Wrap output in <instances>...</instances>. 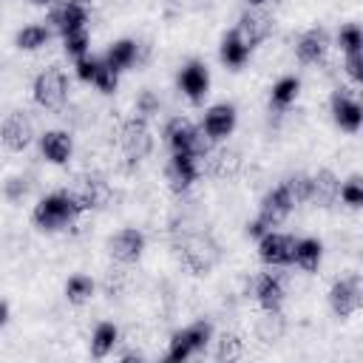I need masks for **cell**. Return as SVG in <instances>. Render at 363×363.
<instances>
[{"instance_id": "cell-1", "label": "cell", "mask_w": 363, "mask_h": 363, "mask_svg": "<svg viewBox=\"0 0 363 363\" xmlns=\"http://www.w3.org/2000/svg\"><path fill=\"white\" fill-rule=\"evenodd\" d=\"M79 213H82V207L74 199V193H51V196L37 201L31 218H34V224L40 230L54 233V230H62V227L74 224L79 218Z\"/></svg>"}, {"instance_id": "cell-2", "label": "cell", "mask_w": 363, "mask_h": 363, "mask_svg": "<svg viewBox=\"0 0 363 363\" xmlns=\"http://www.w3.org/2000/svg\"><path fill=\"white\" fill-rule=\"evenodd\" d=\"M164 139L173 147V153H193L196 159H207L210 156V142L213 139L204 133V128H196L182 116L167 122Z\"/></svg>"}, {"instance_id": "cell-3", "label": "cell", "mask_w": 363, "mask_h": 363, "mask_svg": "<svg viewBox=\"0 0 363 363\" xmlns=\"http://www.w3.org/2000/svg\"><path fill=\"white\" fill-rule=\"evenodd\" d=\"M329 303L335 309L337 318H349L360 309L363 303V284H360V275H346V278H337L329 289Z\"/></svg>"}, {"instance_id": "cell-4", "label": "cell", "mask_w": 363, "mask_h": 363, "mask_svg": "<svg viewBox=\"0 0 363 363\" xmlns=\"http://www.w3.org/2000/svg\"><path fill=\"white\" fill-rule=\"evenodd\" d=\"M119 147H122V153L130 162H142L150 153V147H153V136H150L147 122L145 119H136V116L128 119L122 125V130H119Z\"/></svg>"}, {"instance_id": "cell-5", "label": "cell", "mask_w": 363, "mask_h": 363, "mask_svg": "<svg viewBox=\"0 0 363 363\" xmlns=\"http://www.w3.org/2000/svg\"><path fill=\"white\" fill-rule=\"evenodd\" d=\"M68 96V79L60 68H45L34 79V99L40 108H60Z\"/></svg>"}, {"instance_id": "cell-6", "label": "cell", "mask_w": 363, "mask_h": 363, "mask_svg": "<svg viewBox=\"0 0 363 363\" xmlns=\"http://www.w3.org/2000/svg\"><path fill=\"white\" fill-rule=\"evenodd\" d=\"M182 255H184V264L196 272V275H204V272H210L213 267H216V261H218V247H216V241L210 238V235H190L187 241H184V247H182Z\"/></svg>"}, {"instance_id": "cell-7", "label": "cell", "mask_w": 363, "mask_h": 363, "mask_svg": "<svg viewBox=\"0 0 363 363\" xmlns=\"http://www.w3.org/2000/svg\"><path fill=\"white\" fill-rule=\"evenodd\" d=\"M292 252H295V238L286 235V233H275V230H267L261 238H258V255L264 264L269 267H284L292 261Z\"/></svg>"}, {"instance_id": "cell-8", "label": "cell", "mask_w": 363, "mask_h": 363, "mask_svg": "<svg viewBox=\"0 0 363 363\" xmlns=\"http://www.w3.org/2000/svg\"><path fill=\"white\" fill-rule=\"evenodd\" d=\"M0 139H3V145H6L9 150H26V147L31 145V139H34V125H31V119H28L23 111L9 113V116L3 119V125H0Z\"/></svg>"}, {"instance_id": "cell-9", "label": "cell", "mask_w": 363, "mask_h": 363, "mask_svg": "<svg viewBox=\"0 0 363 363\" xmlns=\"http://www.w3.org/2000/svg\"><path fill=\"white\" fill-rule=\"evenodd\" d=\"M71 193H74V199L79 201L82 210H99L111 199V187L102 176H82Z\"/></svg>"}, {"instance_id": "cell-10", "label": "cell", "mask_w": 363, "mask_h": 363, "mask_svg": "<svg viewBox=\"0 0 363 363\" xmlns=\"http://www.w3.org/2000/svg\"><path fill=\"white\" fill-rule=\"evenodd\" d=\"M88 14H91V9L85 0H65L51 11V23L60 34H68L74 28H85Z\"/></svg>"}, {"instance_id": "cell-11", "label": "cell", "mask_w": 363, "mask_h": 363, "mask_svg": "<svg viewBox=\"0 0 363 363\" xmlns=\"http://www.w3.org/2000/svg\"><path fill=\"white\" fill-rule=\"evenodd\" d=\"M108 247H111V255H113L116 261L133 264V261L142 255V250H145V235H142L139 230H133V227H125V230H119V233L108 241Z\"/></svg>"}, {"instance_id": "cell-12", "label": "cell", "mask_w": 363, "mask_h": 363, "mask_svg": "<svg viewBox=\"0 0 363 363\" xmlns=\"http://www.w3.org/2000/svg\"><path fill=\"white\" fill-rule=\"evenodd\" d=\"M269 31H272V20L264 11H247V14H241V20L235 26V34L247 43V48L264 43L269 37Z\"/></svg>"}, {"instance_id": "cell-13", "label": "cell", "mask_w": 363, "mask_h": 363, "mask_svg": "<svg viewBox=\"0 0 363 363\" xmlns=\"http://www.w3.org/2000/svg\"><path fill=\"white\" fill-rule=\"evenodd\" d=\"M199 176V159L193 153H173L170 164H167V182L173 190H187Z\"/></svg>"}, {"instance_id": "cell-14", "label": "cell", "mask_w": 363, "mask_h": 363, "mask_svg": "<svg viewBox=\"0 0 363 363\" xmlns=\"http://www.w3.org/2000/svg\"><path fill=\"white\" fill-rule=\"evenodd\" d=\"M179 85L190 102H201L207 96V88H210V74L201 62H187L179 74Z\"/></svg>"}, {"instance_id": "cell-15", "label": "cell", "mask_w": 363, "mask_h": 363, "mask_svg": "<svg viewBox=\"0 0 363 363\" xmlns=\"http://www.w3.org/2000/svg\"><path fill=\"white\" fill-rule=\"evenodd\" d=\"M332 116H335V122H337L343 130H349V133L360 130V122H363L360 102L352 99L346 91H337V94L332 96Z\"/></svg>"}, {"instance_id": "cell-16", "label": "cell", "mask_w": 363, "mask_h": 363, "mask_svg": "<svg viewBox=\"0 0 363 363\" xmlns=\"http://www.w3.org/2000/svg\"><path fill=\"white\" fill-rule=\"evenodd\" d=\"M340 196V182L332 170H318L315 176H309V201H315L318 207H332Z\"/></svg>"}, {"instance_id": "cell-17", "label": "cell", "mask_w": 363, "mask_h": 363, "mask_svg": "<svg viewBox=\"0 0 363 363\" xmlns=\"http://www.w3.org/2000/svg\"><path fill=\"white\" fill-rule=\"evenodd\" d=\"M204 133L218 142V139H227L235 128V108L233 105H213L207 113H204Z\"/></svg>"}, {"instance_id": "cell-18", "label": "cell", "mask_w": 363, "mask_h": 363, "mask_svg": "<svg viewBox=\"0 0 363 363\" xmlns=\"http://www.w3.org/2000/svg\"><path fill=\"white\" fill-rule=\"evenodd\" d=\"M40 150L51 164H65L74 150V139L68 130H45L40 136Z\"/></svg>"}, {"instance_id": "cell-19", "label": "cell", "mask_w": 363, "mask_h": 363, "mask_svg": "<svg viewBox=\"0 0 363 363\" xmlns=\"http://www.w3.org/2000/svg\"><path fill=\"white\" fill-rule=\"evenodd\" d=\"M255 295H258V303L261 309H281L284 303V295H286V286H284V278L278 272H261L258 281H255Z\"/></svg>"}, {"instance_id": "cell-20", "label": "cell", "mask_w": 363, "mask_h": 363, "mask_svg": "<svg viewBox=\"0 0 363 363\" xmlns=\"http://www.w3.org/2000/svg\"><path fill=\"white\" fill-rule=\"evenodd\" d=\"M292 207H295V204L289 201V196L284 193V187H275V190H269V193L264 196L258 218L272 230V227H278V224L289 216V210H292Z\"/></svg>"}, {"instance_id": "cell-21", "label": "cell", "mask_w": 363, "mask_h": 363, "mask_svg": "<svg viewBox=\"0 0 363 363\" xmlns=\"http://www.w3.org/2000/svg\"><path fill=\"white\" fill-rule=\"evenodd\" d=\"M326 48H329V37H326V31H320V28H312V31H306L301 40H298V60L301 62H320L323 57H326Z\"/></svg>"}, {"instance_id": "cell-22", "label": "cell", "mask_w": 363, "mask_h": 363, "mask_svg": "<svg viewBox=\"0 0 363 363\" xmlns=\"http://www.w3.org/2000/svg\"><path fill=\"white\" fill-rule=\"evenodd\" d=\"M320 258H323V244L318 238H301L295 241V252H292V261L306 269V272H315L320 267Z\"/></svg>"}, {"instance_id": "cell-23", "label": "cell", "mask_w": 363, "mask_h": 363, "mask_svg": "<svg viewBox=\"0 0 363 363\" xmlns=\"http://www.w3.org/2000/svg\"><path fill=\"white\" fill-rule=\"evenodd\" d=\"M284 329H286V323H284V318L278 315V309H264V318H258V323H255V335H258V340H264V343H275V340H281L284 337Z\"/></svg>"}, {"instance_id": "cell-24", "label": "cell", "mask_w": 363, "mask_h": 363, "mask_svg": "<svg viewBox=\"0 0 363 363\" xmlns=\"http://www.w3.org/2000/svg\"><path fill=\"white\" fill-rule=\"evenodd\" d=\"M247 57H250L247 43H244L235 31H230V34L221 40V60H224L230 68H241V65L247 62Z\"/></svg>"}, {"instance_id": "cell-25", "label": "cell", "mask_w": 363, "mask_h": 363, "mask_svg": "<svg viewBox=\"0 0 363 363\" xmlns=\"http://www.w3.org/2000/svg\"><path fill=\"white\" fill-rule=\"evenodd\" d=\"M133 60H136V43H133V40H119V43H113V45L108 48V54H105V62H108L116 74L125 71V68H130Z\"/></svg>"}, {"instance_id": "cell-26", "label": "cell", "mask_w": 363, "mask_h": 363, "mask_svg": "<svg viewBox=\"0 0 363 363\" xmlns=\"http://www.w3.org/2000/svg\"><path fill=\"white\" fill-rule=\"evenodd\" d=\"M116 340H119V329L113 326V323H99L96 329H94V337H91V354L94 357H105V354H111L113 352V346H116Z\"/></svg>"}, {"instance_id": "cell-27", "label": "cell", "mask_w": 363, "mask_h": 363, "mask_svg": "<svg viewBox=\"0 0 363 363\" xmlns=\"http://www.w3.org/2000/svg\"><path fill=\"white\" fill-rule=\"evenodd\" d=\"M48 37H51V31H48L45 26L31 23V26H26V28L17 31V45H20L23 51H37V48H43V45L48 43Z\"/></svg>"}, {"instance_id": "cell-28", "label": "cell", "mask_w": 363, "mask_h": 363, "mask_svg": "<svg viewBox=\"0 0 363 363\" xmlns=\"http://www.w3.org/2000/svg\"><path fill=\"white\" fill-rule=\"evenodd\" d=\"M298 91H301V82H298L295 77H284V79H278L275 88H272V105H275V108H286V105H292L295 96H298Z\"/></svg>"}, {"instance_id": "cell-29", "label": "cell", "mask_w": 363, "mask_h": 363, "mask_svg": "<svg viewBox=\"0 0 363 363\" xmlns=\"http://www.w3.org/2000/svg\"><path fill=\"white\" fill-rule=\"evenodd\" d=\"M91 295H94V281H91L88 275H74V278H68V284H65V298H68L71 303H85V301H91Z\"/></svg>"}, {"instance_id": "cell-30", "label": "cell", "mask_w": 363, "mask_h": 363, "mask_svg": "<svg viewBox=\"0 0 363 363\" xmlns=\"http://www.w3.org/2000/svg\"><path fill=\"white\" fill-rule=\"evenodd\" d=\"M281 187H284V193L289 196L292 204H303V201H309V176L295 173V176H289Z\"/></svg>"}, {"instance_id": "cell-31", "label": "cell", "mask_w": 363, "mask_h": 363, "mask_svg": "<svg viewBox=\"0 0 363 363\" xmlns=\"http://www.w3.org/2000/svg\"><path fill=\"white\" fill-rule=\"evenodd\" d=\"M62 43H65V54H71L74 60L85 57V51H88V28H74V31L62 34Z\"/></svg>"}, {"instance_id": "cell-32", "label": "cell", "mask_w": 363, "mask_h": 363, "mask_svg": "<svg viewBox=\"0 0 363 363\" xmlns=\"http://www.w3.org/2000/svg\"><path fill=\"white\" fill-rule=\"evenodd\" d=\"M190 354H196V349H193V343H190L187 332L182 329V332H176V335L170 337V352H167V360L179 363V360H187Z\"/></svg>"}, {"instance_id": "cell-33", "label": "cell", "mask_w": 363, "mask_h": 363, "mask_svg": "<svg viewBox=\"0 0 363 363\" xmlns=\"http://www.w3.org/2000/svg\"><path fill=\"white\" fill-rule=\"evenodd\" d=\"M116 82H119V74H116L105 60H99V68H96L94 85H96L102 94H113V91H116Z\"/></svg>"}, {"instance_id": "cell-34", "label": "cell", "mask_w": 363, "mask_h": 363, "mask_svg": "<svg viewBox=\"0 0 363 363\" xmlns=\"http://www.w3.org/2000/svg\"><path fill=\"white\" fill-rule=\"evenodd\" d=\"M244 354V346H241V340L235 337V335H224L221 340H218V349H216V357L218 360H238Z\"/></svg>"}, {"instance_id": "cell-35", "label": "cell", "mask_w": 363, "mask_h": 363, "mask_svg": "<svg viewBox=\"0 0 363 363\" xmlns=\"http://www.w3.org/2000/svg\"><path fill=\"white\" fill-rule=\"evenodd\" d=\"M184 332H187V337H190V343H193V349H196V352H201V349L210 343V335H213V329H210V323H207V320H196V323H193V326H187Z\"/></svg>"}, {"instance_id": "cell-36", "label": "cell", "mask_w": 363, "mask_h": 363, "mask_svg": "<svg viewBox=\"0 0 363 363\" xmlns=\"http://www.w3.org/2000/svg\"><path fill=\"white\" fill-rule=\"evenodd\" d=\"M337 43H340V48H343L346 54H349V51H360V48H363V34H360L357 26H343L340 34H337Z\"/></svg>"}, {"instance_id": "cell-37", "label": "cell", "mask_w": 363, "mask_h": 363, "mask_svg": "<svg viewBox=\"0 0 363 363\" xmlns=\"http://www.w3.org/2000/svg\"><path fill=\"white\" fill-rule=\"evenodd\" d=\"M340 199H343L349 207H360V204H363V184H360L357 176H352V179L340 187Z\"/></svg>"}, {"instance_id": "cell-38", "label": "cell", "mask_w": 363, "mask_h": 363, "mask_svg": "<svg viewBox=\"0 0 363 363\" xmlns=\"http://www.w3.org/2000/svg\"><path fill=\"white\" fill-rule=\"evenodd\" d=\"M346 74H349L354 82H360V79H363V48H360V51H349V54H346Z\"/></svg>"}, {"instance_id": "cell-39", "label": "cell", "mask_w": 363, "mask_h": 363, "mask_svg": "<svg viewBox=\"0 0 363 363\" xmlns=\"http://www.w3.org/2000/svg\"><path fill=\"white\" fill-rule=\"evenodd\" d=\"M96 68H99V60H94V57H79L77 60V77L85 79V82H94Z\"/></svg>"}, {"instance_id": "cell-40", "label": "cell", "mask_w": 363, "mask_h": 363, "mask_svg": "<svg viewBox=\"0 0 363 363\" xmlns=\"http://www.w3.org/2000/svg\"><path fill=\"white\" fill-rule=\"evenodd\" d=\"M238 162H235V153H227V150H221V153H216V159H213V167H216V173H227V170H233Z\"/></svg>"}, {"instance_id": "cell-41", "label": "cell", "mask_w": 363, "mask_h": 363, "mask_svg": "<svg viewBox=\"0 0 363 363\" xmlns=\"http://www.w3.org/2000/svg\"><path fill=\"white\" fill-rule=\"evenodd\" d=\"M156 111H159V102H156V96H153L150 91H145V94L139 96V113L150 116V113H156Z\"/></svg>"}, {"instance_id": "cell-42", "label": "cell", "mask_w": 363, "mask_h": 363, "mask_svg": "<svg viewBox=\"0 0 363 363\" xmlns=\"http://www.w3.org/2000/svg\"><path fill=\"white\" fill-rule=\"evenodd\" d=\"M267 230H269V227H267V224H264L261 218H255V221H250V224H247V233H250L252 238H261V235H264Z\"/></svg>"}, {"instance_id": "cell-43", "label": "cell", "mask_w": 363, "mask_h": 363, "mask_svg": "<svg viewBox=\"0 0 363 363\" xmlns=\"http://www.w3.org/2000/svg\"><path fill=\"white\" fill-rule=\"evenodd\" d=\"M6 320H9V303L0 301V326H6Z\"/></svg>"}, {"instance_id": "cell-44", "label": "cell", "mask_w": 363, "mask_h": 363, "mask_svg": "<svg viewBox=\"0 0 363 363\" xmlns=\"http://www.w3.org/2000/svg\"><path fill=\"white\" fill-rule=\"evenodd\" d=\"M250 3H252V6H261V3H264V0H250Z\"/></svg>"}, {"instance_id": "cell-45", "label": "cell", "mask_w": 363, "mask_h": 363, "mask_svg": "<svg viewBox=\"0 0 363 363\" xmlns=\"http://www.w3.org/2000/svg\"><path fill=\"white\" fill-rule=\"evenodd\" d=\"M31 3H51V0H31Z\"/></svg>"}]
</instances>
